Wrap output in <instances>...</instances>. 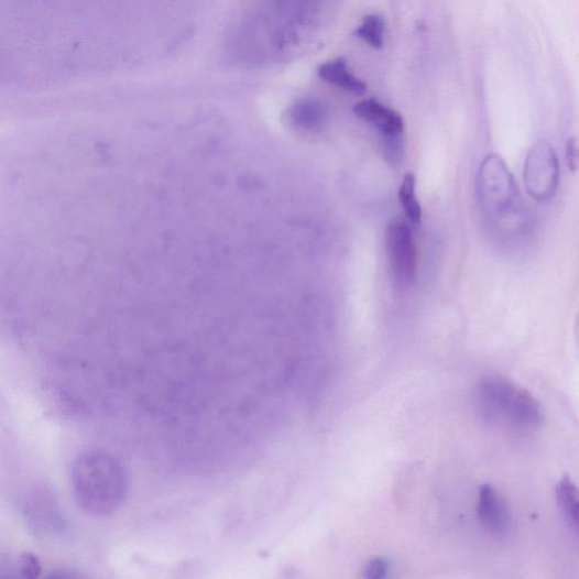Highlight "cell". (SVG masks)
Listing matches in <instances>:
<instances>
[{
	"label": "cell",
	"mask_w": 579,
	"mask_h": 579,
	"mask_svg": "<svg viewBox=\"0 0 579 579\" xmlns=\"http://www.w3.org/2000/svg\"><path fill=\"white\" fill-rule=\"evenodd\" d=\"M478 516L483 526L493 535L506 537L513 529V520L509 506L501 493L491 484L479 489Z\"/></svg>",
	"instance_id": "8992f818"
},
{
	"label": "cell",
	"mask_w": 579,
	"mask_h": 579,
	"mask_svg": "<svg viewBox=\"0 0 579 579\" xmlns=\"http://www.w3.org/2000/svg\"><path fill=\"white\" fill-rule=\"evenodd\" d=\"M319 77L343 91L361 96L367 91L364 83L357 78L350 70L345 58H338L321 64L318 67Z\"/></svg>",
	"instance_id": "ba28073f"
},
{
	"label": "cell",
	"mask_w": 579,
	"mask_h": 579,
	"mask_svg": "<svg viewBox=\"0 0 579 579\" xmlns=\"http://www.w3.org/2000/svg\"><path fill=\"white\" fill-rule=\"evenodd\" d=\"M78 490L86 506L98 514L118 509L127 498L125 471L103 452L90 455L79 463Z\"/></svg>",
	"instance_id": "3957f363"
},
{
	"label": "cell",
	"mask_w": 579,
	"mask_h": 579,
	"mask_svg": "<svg viewBox=\"0 0 579 579\" xmlns=\"http://www.w3.org/2000/svg\"><path fill=\"white\" fill-rule=\"evenodd\" d=\"M477 188L481 211L495 233L517 237L526 230L528 217L517 183L500 155L484 157Z\"/></svg>",
	"instance_id": "6da1fadb"
},
{
	"label": "cell",
	"mask_w": 579,
	"mask_h": 579,
	"mask_svg": "<svg viewBox=\"0 0 579 579\" xmlns=\"http://www.w3.org/2000/svg\"><path fill=\"white\" fill-rule=\"evenodd\" d=\"M416 176L412 173L405 174L398 192V198L408 221L419 225L423 218V209L416 195Z\"/></svg>",
	"instance_id": "30bf717a"
},
{
	"label": "cell",
	"mask_w": 579,
	"mask_h": 579,
	"mask_svg": "<svg viewBox=\"0 0 579 579\" xmlns=\"http://www.w3.org/2000/svg\"><path fill=\"white\" fill-rule=\"evenodd\" d=\"M385 245L392 275L401 286L415 283L418 274V258L415 238L409 226L395 219L387 226Z\"/></svg>",
	"instance_id": "5b68a950"
},
{
	"label": "cell",
	"mask_w": 579,
	"mask_h": 579,
	"mask_svg": "<svg viewBox=\"0 0 579 579\" xmlns=\"http://www.w3.org/2000/svg\"><path fill=\"white\" fill-rule=\"evenodd\" d=\"M385 23L382 17L376 14L367 15L362 24L357 29L356 34L365 43L376 50L384 46Z\"/></svg>",
	"instance_id": "8fae6325"
},
{
	"label": "cell",
	"mask_w": 579,
	"mask_h": 579,
	"mask_svg": "<svg viewBox=\"0 0 579 579\" xmlns=\"http://www.w3.org/2000/svg\"><path fill=\"white\" fill-rule=\"evenodd\" d=\"M392 568L391 559L376 557L364 565L361 576L367 579H384L390 576Z\"/></svg>",
	"instance_id": "4fadbf2b"
},
{
	"label": "cell",
	"mask_w": 579,
	"mask_h": 579,
	"mask_svg": "<svg viewBox=\"0 0 579 579\" xmlns=\"http://www.w3.org/2000/svg\"><path fill=\"white\" fill-rule=\"evenodd\" d=\"M556 499L568 525L578 529V491L570 479H562L556 487Z\"/></svg>",
	"instance_id": "9c48e42d"
},
{
	"label": "cell",
	"mask_w": 579,
	"mask_h": 579,
	"mask_svg": "<svg viewBox=\"0 0 579 579\" xmlns=\"http://www.w3.org/2000/svg\"><path fill=\"white\" fill-rule=\"evenodd\" d=\"M560 170L555 149L547 141L534 143L524 163V183L527 193L536 200L551 199L559 186Z\"/></svg>",
	"instance_id": "277c9868"
},
{
	"label": "cell",
	"mask_w": 579,
	"mask_h": 579,
	"mask_svg": "<svg viewBox=\"0 0 579 579\" xmlns=\"http://www.w3.org/2000/svg\"><path fill=\"white\" fill-rule=\"evenodd\" d=\"M296 112L299 120L309 123V125H316V123H319L326 117V109L318 100H307L302 102Z\"/></svg>",
	"instance_id": "7c38bea8"
},
{
	"label": "cell",
	"mask_w": 579,
	"mask_h": 579,
	"mask_svg": "<svg viewBox=\"0 0 579 579\" xmlns=\"http://www.w3.org/2000/svg\"><path fill=\"white\" fill-rule=\"evenodd\" d=\"M21 568L22 571L25 572L24 575L28 577H37L41 571V567L37 559L32 555L23 556L21 560Z\"/></svg>",
	"instance_id": "9a60e30c"
},
{
	"label": "cell",
	"mask_w": 579,
	"mask_h": 579,
	"mask_svg": "<svg viewBox=\"0 0 579 579\" xmlns=\"http://www.w3.org/2000/svg\"><path fill=\"white\" fill-rule=\"evenodd\" d=\"M353 111L356 116L374 127L384 141L404 138V120L402 116L376 99H365L358 102Z\"/></svg>",
	"instance_id": "52a82bcc"
},
{
	"label": "cell",
	"mask_w": 579,
	"mask_h": 579,
	"mask_svg": "<svg viewBox=\"0 0 579 579\" xmlns=\"http://www.w3.org/2000/svg\"><path fill=\"white\" fill-rule=\"evenodd\" d=\"M566 161L569 171L576 172L578 168V144L575 138L569 139L566 144Z\"/></svg>",
	"instance_id": "5bb4252c"
},
{
	"label": "cell",
	"mask_w": 579,
	"mask_h": 579,
	"mask_svg": "<svg viewBox=\"0 0 579 579\" xmlns=\"http://www.w3.org/2000/svg\"><path fill=\"white\" fill-rule=\"evenodd\" d=\"M478 416L492 426L510 425L518 431H534L544 420L539 402L513 382L498 376L482 380L473 392Z\"/></svg>",
	"instance_id": "7a4b0ae2"
}]
</instances>
